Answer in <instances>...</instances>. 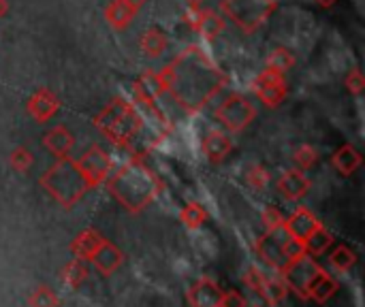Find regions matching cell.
<instances>
[{"label":"cell","instance_id":"8","mask_svg":"<svg viewBox=\"0 0 365 307\" xmlns=\"http://www.w3.org/2000/svg\"><path fill=\"white\" fill-rule=\"evenodd\" d=\"M255 92H257L259 100H263L267 107H276L287 96V81H284L282 73L265 68L255 81Z\"/></svg>","mask_w":365,"mask_h":307},{"label":"cell","instance_id":"17","mask_svg":"<svg viewBox=\"0 0 365 307\" xmlns=\"http://www.w3.org/2000/svg\"><path fill=\"white\" fill-rule=\"evenodd\" d=\"M73 135L64 128V126H56L51 128L47 135H45V147L53 154V156H60V158H66V154L71 152L73 147Z\"/></svg>","mask_w":365,"mask_h":307},{"label":"cell","instance_id":"13","mask_svg":"<svg viewBox=\"0 0 365 307\" xmlns=\"http://www.w3.org/2000/svg\"><path fill=\"white\" fill-rule=\"evenodd\" d=\"M338 291V282L325 271L321 269L308 284L306 288V301H314V303H327Z\"/></svg>","mask_w":365,"mask_h":307},{"label":"cell","instance_id":"10","mask_svg":"<svg viewBox=\"0 0 365 307\" xmlns=\"http://www.w3.org/2000/svg\"><path fill=\"white\" fill-rule=\"evenodd\" d=\"M321 227H323V222H319V218L310 209H306V207H297L289 218H284L287 235L297 239V241H302V244Z\"/></svg>","mask_w":365,"mask_h":307},{"label":"cell","instance_id":"14","mask_svg":"<svg viewBox=\"0 0 365 307\" xmlns=\"http://www.w3.org/2000/svg\"><path fill=\"white\" fill-rule=\"evenodd\" d=\"M278 190L289 199V201H299L308 194L310 190V179L302 171H287L278 179Z\"/></svg>","mask_w":365,"mask_h":307},{"label":"cell","instance_id":"29","mask_svg":"<svg viewBox=\"0 0 365 307\" xmlns=\"http://www.w3.org/2000/svg\"><path fill=\"white\" fill-rule=\"evenodd\" d=\"M269 182V173L263 169V167H255L250 173H248V184L257 190H263Z\"/></svg>","mask_w":365,"mask_h":307},{"label":"cell","instance_id":"11","mask_svg":"<svg viewBox=\"0 0 365 307\" xmlns=\"http://www.w3.org/2000/svg\"><path fill=\"white\" fill-rule=\"evenodd\" d=\"M122 263H124L122 250L115 244H111L109 239H103L88 265H92L101 276H111L122 267Z\"/></svg>","mask_w":365,"mask_h":307},{"label":"cell","instance_id":"6","mask_svg":"<svg viewBox=\"0 0 365 307\" xmlns=\"http://www.w3.org/2000/svg\"><path fill=\"white\" fill-rule=\"evenodd\" d=\"M321 269H323V267L317 263V259L304 254L302 259L291 261V263L280 271V278L284 280V284H287L289 291H293L297 297L306 299V288H308L310 280H312Z\"/></svg>","mask_w":365,"mask_h":307},{"label":"cell","instance_id":"9","mask_svg":"<svg viewBox=\"0 0 365 307\" xmlns=\"http://www.w3.org/2000/svg\"><path fill=\"white\" fill-rule=\"evenodd\" d=\"M287 239V231L284 227L280 231H272V233H265L257 239L255 248H257V254L272 267L276 269L278 274L287 267V261H284V252H282V244Z\"/></svg>","mask_w":365,"mask_h":307},{"label":"cell","instance_id":"27","mask_svg":"<svg viewBox=\"0 0 365 307\" xmlns=\"http://www.w3.org/2000/svg\"><path fill=\"white\" fill-rule=\"evenodd\" d=\"M261 220L265 224V233H272V231H280L284 227V216L280 214V209L276 207H267L263 214H261Z\"/></svg>","mask_w":365,"mask_h":307},{"label":"cell","instance_id":"23","mask_svg":"<svg viewBox=\"0 0 365 307\" xmlns=\"http://www.w3.org/2000/svg\"><path fill=\"white\" fill-rule=\"evenodd\" d=\"M56 107H58V103H56V98L51 96V94H47V92H38L32 100H30V113L38 120V122H45L47 118H51L53 113H56Z\"/></svg>","mask_w":365,"mask_h":307},{"label":"cell","instance_id":"3","mask_svg":"<svg viewBox=\"0 0 365 307\" xmlns=\"http://www.w3.org/2000/svg\"><path fill=\"white\" fill-rule=\"evenodd\" d=\"M107 190L126 212H143L163 190L160 179L139 160L124 165L107 182Z\"/></svg>","mask_w":365,"mask_h":307},{"label":"cell","instance_id":"21","mask_svg":"<svg viewBox=\"0 0 365 307\" xmlns=\"http://www.w3.org/2000/svg\"><path fill=\"white\" fill-rule=\"evenodd\" d=\"M88 274H90V265L83 263V261H79V259H73V261H71L68 265H64V269H62V282H64L68 288H79V286L86 282Z\"/></svg>","mask_w":365,"mask_h":307},{"label":"cell","instance_id":"18","mask_svg":"<svg viewBox=\"0 0 365 307\" xmlns=\"http://www.w3.org/2000/svg\"><path fill=\"white\" fill-rule=\"evenodd\" d=\"M287 295H289V288H287V284H284L282 278H269V276L263 278L259 297H261L267 306H278L280 301L287 299Z\"/></svg>","mask_w":365,"mask_h":307},{"label":"cell","instance_id":"30","mask_svg":"<svg viewBox=\"0 0 365 307\" xmlns=\"http://www.w3.org/2000/svg\"><path fill=\"white\" fill-rule=\"evenodd\" d=\"M11 162H13V167H15L17 171H26V169L32 165V156H30L28 150H17V152L11 156Z\"/></svg>","mask_w":365,"mask_h":307},{"label":"cell","instance_id":"31","mask_svg":"<svg viewBox=\"0 0 365 307\" xmlns=\"http://www.w3.org/2000/svg\"><path fill=\"white\" fill-rule=\"evenodd\" d=\"M220 307H248V303L237 291H229L222 295V306Z\"/></svg>","mask_w":365,"mask_h":307},{"label":"cell","instance_id":"16","mask_svg":"<svg viewBox=\"0 0 365 307\" xmlns=\"http://www.w3.org/2000/svg\"><path fill=\"white\" fill-rule=\"evenodd\" d=\"M231 147H233V143L222 130H210L203 139V152H205L207 160H212V162H222L229 156Z\"/></svg>","mask_w":365,"mask_h":307},{"label":"cell","instance_id":"26","mask_svg":"<svg viewBox=\"0 0 365 307\" xmlns=\"http://www.w3.org/2000/svg\"><path fill=\"white\" fill-rule=\"evenodd\" d=\"M295 162H297V167L299 169H310V167H314L317 165V160H319V152L312 147V145H302L297 152H295Z\"/></svg>","mask_w":365,"mask_h":307},{"label":"cell","instance_id":"19","mask_svg":"<svg viewBox=\"0 0 365 307\" xmlns=\"http://www.w3.org/2000/svg\"><path fill=\"white\" fill-rule=\"evenodd\" d=\"M331 246H334V235H331L325 227L317 229V231L304 241V250H306V254L312 256V259L327 254V250H329Z\"/></svg>","mask_w":365,"mask_h":307},{"label":"cell","instance_id":"32","mask_svg":"<svg viewBox=\"0 0 365 307\" xmlns=\"http://www.w3.org/2000/svg\"><path fill=\"white\" fill-rule=\"evenodd\" d=\"M361 85H364V81H361L359 73H355V75L349 79V88H351L353 92H359V90H361Z\"/></svg>","mask_w":365,"mask_h":307},{"label":"cell","instance_id":"15","mask_svg":"<svg viewBox=\"0 0 365 307\" xmlns=\"http://www.w3.org/2000/svg\"><path fill=\"white\" fill-rule=\"evenodd\" d=\"M103 239H105V237H103L98 231L86 229V231L77 233V237L71 241V252H73L75 259H79V261H83V263H90L92 254L96 252V248L101 246Z\"/></svg>","mask_w":365,"mask_h":307},{"label":"cell","instance_id":"2","mask_svg":"<svg viewBox=\"0 0 365 307\" xmlns=\"http://www.w3.org/2000/svg\"><path fill=\"white\" fill-rule=\"evenodd\" d=\"M111 171V158L101 147H90L79 160L62 158L51 165L38 184L49 192L53 201L62 207L77 205L90 188L101 186Z\"/></svg>","mask_w":365,"mask_h":307},{"label":"cell","instance_id":"5","mask_svg":"<svg viewBox=\"0 0 365 307\" xmlns=\"http://www.w3.org/2000/svg\"><path fill=\"white\" fill-rule=\"evenodd\" d=\"M216 118L220 120V124L233 132H240L244 130L255 118H257V109L255 105L242 96V94H231L225 98V103L218 105L216 109Z\"/></svg>","mask_w":365,"mask_h":307},{"label":"cell","instance_id":"7","mask_svg":"<svg viewBox=\"0 0 365 307\" xmlns=\"http://www.w3.org/2000/svg\"><path fill=\"white\" fill-rule=\"evenodd\" d=\"M225 11L244 28H257L267 19L274 2L272 0H225Z\"/></svg>","mask_w":365,"mask_h":307},{"label":"cell","instance_id":"22","mask_svg":"<svg viewBox=\"0 0 365 307\" xmlns=\"http://www.w3.org/2000/svg\"><path fill=\"white\" fill-rule=\"evenodd\" d=\"M329 265L338 271V274H349L355 265H357V254L353 248L349 246H338L329 256H327Z\"/></svg>","mask_w":365,"mask_h":307},{"label":"cell","instance_id":"4","mask_svg":"<svg viewBox=\"0 0 365 307\" xmlns=\"http://www.w3.org/2000/svg\"><path fill=\"white\" fill-rule=\"evenodd\" d=\"M96 124L113 143L124 145L128 139L135 137V132L141 126V120H139V115L135 113V109L130 105H126L122 100H115L98 115Z\"/></svg>","mask_w":365,"mask_h":307},{"label":"cell","instance_id":"1","mask_svg":"<svg viewBox=\"0 0 365 307\" xmlns=\"http://www.w3.org/2000/svg\"><path fill=\"white\" fill-rule=\"evenodd\" d=\"M158 83L188 111L203 109L225 85V75L212 64L201 49L182 53L163 75Z\"/></svg>","mask_w":365,"mask_h":307},{"label":"cell","instance_id":"20","mask_svg":"<svg viewBox=\"0 0 365 307\" xmlns=\"http://www.w3.org/2000/svg\"><path fill=\"white\" fill-rule=\"evenodd\" d=\"M334 165H336V169H338L342 175H351V173H355V171L359 169V165H361V156H359V152H357L355 147L344 145V147H340V150L336 152V156H334Z\"/></svg>","mask_w":365,"mask_h":307},{"label":"cell","instance_id":"28","mask_svg":"<svg viewBox=\"0 0 365 307\" xmlns=\"http://www.w3.org/2000/svg\"><path fill=\"white\" fill-rule=\"evenodd\" d=\"M291 64H293V58H291V56H289L284 49H276V51L269 56V60H267V68H272V71H278V73L287 71Z\"/></svg>","mask_w":365,"mask_h":307},{"label":"cell","instance_id":"25","mask_svg":"<svg viewBox=\"0 0 365 307\" xmlns=\"http://www.w3.org/2000/svg\"><path fill=\"white\" fill-rule=\"evenodd\" d=\"M28 306L30 307H58L60 306V297L49 288V286H38L30 297H28Z\"/></svg>","mask_w":365,"mask_h":307},{"label":"cell","instance_id":"12","mask_svg":"<svg viewBox=\"0 0 365 307\" xmlns=\"http://www.w3.org/2000/svg\"><path fill=\"white\" fill-rule=\"evenodd\" d=\"M222 295L225 291H220V286L212 278H201L190 286L188 301L192 307H220Z\"/></svg>","mask_w":365,"mask_h":307},{"label":"cell","instance_id":"24","mask_svg":"<svg viewBox=\"0 0 365 307\" xmlns=\"http://www.w3.org/2000/svg\"><path fill=\"white\" fill-rule=\"evenodd\" d=\"M180 220L184 222L186 229L197 231V229H201L203 222L207 220V212H205L203 205H199V203H188V205L180 212Z\"/></svg>","mask_w":365,"mask_h":307}]
</instances>
